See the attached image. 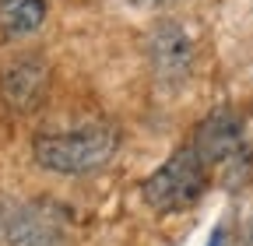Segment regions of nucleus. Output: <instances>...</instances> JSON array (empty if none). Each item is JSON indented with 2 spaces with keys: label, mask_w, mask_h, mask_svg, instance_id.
Segmentation results:
<instances>
[{
  "label": "nucleus",
  "mask_w": 253,
  "mask_h": 246,
  "mask_svg": "<svg viewBox=\"0 0 253 246\" xmlns=\"http://www.w3.org/2000/svg\"><path fill=\"white\" fill-rule=\"evenodd\" d=\"M120 148V130L113 123L99 120L88 123L81 130H63V134H39L32 151L36 162L49 172H63V176H78V172H91L106 165Z\"/></svg>",
  "instance_id": "f257e3e1"
},
{
  "label": "nucleus",
  "mask_w": 253,
  "mask_h": 246,
  "mask_svg": "<svg viewBox=\"0 0 253 246\" xmlns=\"http://www.w3.org/2000/svg\"><path fill=\"white\" fill-rule=\"evenodd\" d=\"M204 187H208V165L197 155V148L186 141L162 169H155L144 179L141 197H144L148 207L162 211V214H172V211L190 207L204 194Z\"/></svg>",
  "instance_id": "f03ea898"
},
{
  "label": "nucleus",
  "mask_w": 253,
  "mask_h": 246,
  "mask_svg": "<svg viewBox=\"0 0 253 246\" xmlns=\"http://www.w3.org/2000/svg\"><path fill=\"white\" fill-rule=\"evenodd\" d=\"M144 56L151 78L162 88H179L194 74V39L186 36V28L179 21H155L144 36Z\"/></svg>",
  "instance_id": "7ed1b4c3"
},
{
  "label": "nucleus",
  "mask_w": 253,
  "mask_h": 246,
  "mask_svg": "<svg viewBox=\"0 0 253 246\" xmlns=\"http://www.w3.org/2000/svg\"><path fill=\"white\" fill-rule=\"evenodd\" d=\"M49 88V64L36 49L14 53L0 64V102L11 113H32Z\"/></svg>",
  "instance_id": "20e7f679"
},
{
  "label": "nucleus",
  "mask_w": 253,
  "mask_h": 246,
  "mask_svg": "<svg viewBox=\"0 0 253 246\" xmlns=\"http://www.w3.org/2000/svg\"><path fill=\"white\" fill-rule=\"evenodd\" d=\"M67 229L53 204L4 207V246H63Z\"/></svg>",
  "instance_id": "39448f33"
},
{
  "label": "nucleus",
  "mask_w": 253,
  "mask_h": 246,
  "mask_svg": "<svg viewBox=\"0 0 253 246\" xmlns=\"http://www.w3.org/2000/svg\"><path fill=\"white\" fill-rule=\"evenodd\" d=\"M197 148V155L204 159V165H221V162H232L239 151H243V120L232 106H218L211 109L201 127L194 134V141H190Z\"/></svg>",
  "instance_id": "423d86ee"
},
{
  "label": "nucleus",
  "mask_w": 253,
  "mask_h": 246,
  "mask_svg": "<svg viewBox=\"0 0 253 246\" xmlns=\"http://www.w3.org/2000/svg\"><path fill=\"white\" fill-rule=\"evenodd\" d=\"M46 21V0H0V32L7 39L32 36Z\"/></svg>",
  "instance_id": "0eeeda50"
},
{
  "label": "nucleus",
  "mask_w": 253,
  "mask_h": 246,
  "mask_svg": "<svg viewBox=\"0 0 253 246\" xmlns=\"http://www.w3.org/2000/svg\"><path fill=\"white\" fill-rule=\"evenodd\" d=\"M243 246H253V218H250L246 229H243Z\"/></svg>",
  "instance_id": "6e6552de"
},
{
  "label": "nucleus",
  "mask_w": 253,
  "mask_h": 246,
  "mask_svg": "<svg viewBox=\"0 0 253 246\" xmlns=\"http://www.w3.org/2000/svg\"><path fill=\"white\" fill-rule=\"evenodd\" d=\"M211 246H221V232H214V239H211Z\"/></svg>",
  "instance_id": "1a4fd4ad"
},
{
  "label": "nucleus",
  "mask_w": 253,
  "mask_h": 246,
  "mask_svg": "<svg viewBox=\"0 0 253 246\" xmlns=\"http://www.w3.org/2000/svg\"><path fill=\"white\" fill-rule=\"evenodd\" d=\"M141 4H162V0H141Z\"/></svg>",
  "instance_id": "9d476101"
}]
</instances>
